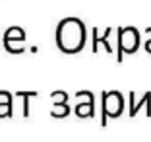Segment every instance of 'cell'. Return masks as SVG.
<instances>
[{
    "instance_id": "cell-1",
    "label": "cell",
    "mask_w": 151,
    "mask_h": 142,
    "mask_svg": "<svg viewBox=\"0 0 151 142\" xmlns=\"http://www.w3.org/2000/svg\"><path fill=\"white\" fill-rule=\"evenodd\" d=\"M58 45L64 51H78L83 45V25L78 20H64L58 31Z\"/></svg>"
}]
</instances>
